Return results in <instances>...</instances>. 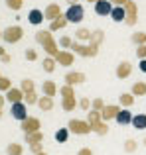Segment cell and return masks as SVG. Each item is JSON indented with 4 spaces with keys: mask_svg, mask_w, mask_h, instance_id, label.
<instances>
[{
    "mask_svg": "<svg viewBox=\"0 0 146 155\" xmlns=\"http://www.w3.org/2000/svg\"><path fill=\"white\" fill-rule=\"evenodd\" d=\"M10 114H12V118H14V120L24 122L28 118V104L26 102H16V104H12Z\"/></svg>",
    "mask_w": 146,
    "mask_h": 155,
    "instance_id": "52a82bcc",
    "label": "cell"
},
{
    "mask_svg": "<svg viewBox=\"0 0 146 155\" xmlns=\"http://www.w3.org/2000/svg\"><path fill=\"white\" fill-rule=\"evenodd\" d=\"M0 79H2V77H0Z\"/></svg>",
    "mask_w": 146,
    "mask_h": 155,
    "instance_id": "680465c9",
    "label": "cell"
},
{
    "mask_svg": "<svg viewBox=\"0 0 146 155\" xmlns=\"http://www.w3.org/2000/svg\"><path fill=\"white\" fill-rule=\"evenodd\" d=\"M22 35H24V31H22V28H20V26H10V28H6V30L2 31V39L6 43L20 41V39H22Z\"/></svg>",
    "mask_w": 146,
    "mask_h": 155,
    "instance_id": "277c9868",
    "label": "cell"
},
{
    "mask_svg": "<svg viewBox=\"0 0 146 155\" xmlns=\"http://www.w3.org/2000/svg\"><path fill=\"white\" fill-rule=\"evenodd\" d=\"M55 92H57V87H55V83H51V81H46V83H43V94H46V96H54Z\"/></svg>",
    "mask_w": 146,
    "mask_h": 155,
    "instance_id": "484cf974",
    "label": "cell"
},
{
    "mask_svg": "<svg viewBox=\"0 0 146 155\" xmlns=\"http://www.w3.org/2000/svg\"><path fill=\"white\" fill-rule=\"evenodd\" d=\"M119 102H120V106H124V108H130L132 104H134V94H120L119 96Z\"/></svg>",
    "mask_w": 146,
    "mask_h": 155,
    "instance_id": "d4e9b609",
    "label": "cell"
},
{
    "mask_svg": "<svg viewBox=\"0 0 146 155\" xmlns=\"http://www.w3.org/2000/svg\"><path fill=\"white\" fill-rule=\"evenodd\" d=\"M57 63H61L63 67H69V65H73V61H75V57H73L71 51H59L57 57H54Z\"/></svg>",
    "mask_w": 146,
    "mask_h": 155,
    "instance_id": "7c38bea8",
    "label": "cell"
},
{
    "mask_svg": "<svg viewBox=\"0 0 146 155\" xmlns=\"http://www.w3.org/2000/svg\"><path fill=\"white\" fill-rule=\"evenodd\" d=\"M4 100H6V96H2V94H0V108H2V104H4Z\"/></svg>",
    "mask_w": 146,
    "mask_h": 155,
    "instance_id": "681fc988",
    "label": "cell"
},
{
    "mask_svg": "<svg viewBox=\"0 0 146 155\" xmlns=\"http://www.w3.org/2000/svg\"><path fill=\"white\" fill-rule=\"evenodd\" d=\"M91 108H93V110H99V112H101V110L105 108V102H103L101 98H95V100H93V104H91Z\"/></svg>",
    "mask_w": 146,
    "mask_h": 155,
    "instance_id": "f35d334b",
    "label": "cell"
},
{
    "mask_svg": "<svg viewBox=\"0 0 146 155\" xmlns=\"http://www.w3.org/2000/svg\"><path fill=\"white\" fill-rule=\"evenodd\" d=\"M136 57H138V59H146V45L136 47Z\"/></svg>",
    "mask_w": 146,
    "mask_h": 155,
    "instance_id": "60d3db41",
    "label": "cell"
},
{
    "mask_svg": "<svg viewBox=\"0 0 146 155\" xmlns=\"http://www.w3.org/2000/svg\"><path fill=\"white\" fill-rule=\"evenodd\" d=\"M67 2H69V4H75V0H67Z\"/></svg>",
    "mask_w": 146,
    "mask_h": 155,
    "instance_id": "f5cc1de1",
    "label": "cell"
},
{
    "mask_svg": "<svg viewBox=\"0 0 146 155\" xmlns=\"http://www.w3.org/2000/svg\"><path fill=\"white\" fill-rule=\"evenodd\" d=\"M24 55H26V59H28V61H36L38 53H36L34 49H26V53H24Z\"/></svg>",
    "mask_w": 146,
    "mask_h": 155,
    "instance_id": "ee69618b",
    "label": "cell"
},
{
    "mask_svg": "<svg viewBox=\"0 0 146 155\" xmlns=\"http://www.w3.org/2000/svg\"><path fill=\"white\" fill-rule=\"evenodd\" d=\"M124 10H127V20H124V24H127V26H134L136 24V4L132 2V0H128V2L124 4Z\"/></svg>",
    "mask_w": 146,
    "mask_h": 155,
    "instance_id": "30bf717a",
    "label": "cell"
},
{
    "mask_svg": "<svg viewBox=\"0 0 146 155\" xmlns=\"http://www.w3.org/2000/svg\"><path fill=\"white\" fill-rule=\"evenodd\" d=\"M71 51L77 53V55H81V57H95L97 53H99V47H95V45H81V43L73 41L71 43Z\"/></svg>",
    "mask_w": 146,
    "mask_h": 155,
    "instance_id": "5b68a950",
    "label": "cell"
},
{
    "mask_svg": "<svg viewBox=\"0 0 146 155\" xmlns=\"http://www.w3.org/2000/svg\"><path fill=\"white\" fill-rule=\"evenodd\" d=\"M24 4V0H6V6L10 8V10H20Z\"/></svg>",
    "mask_w": 146,
    "mask_h": 155,
    "instance_id": "836d02e7",
    "label": "cell"
},
{
    "mask_svg": "<svg viewBox=\"0 0 146 155\" xmlns=\"http://www.w3.org/2000/svg\"><path fill=\"white\" fill-rule=\"evenodd\" d=\"M83 6L81 4H71L69 8H67V12H65V18H67V22H71V24H79L81 20H83Z\"/></svg>",
    "mask_w": 146,
    "mask_h": 155,
    "instance_id": "8992f818",
    "label": "cell"
},
{
    "mask_svg": "<svg viewBox=\"0 0 146 155\" xmlns=\"http://www.w3.org/2000/svg\"><path fill=\"white\" fill-rule=\"evenodd\" d=\"M6 153H8V155H22V153H24V147H22L20 143H10V145L6 147Z\"/></svg>",
    "mask_w": 146,
    "mask_h": 155,
    "instance_id": "f546056e",
    "label": "cell"
},
{
    "mask_svg": "<svg viewBox=\"0 0 146 155\" xmlns=\"http://www.w3.org/2000/svg\"><path fill=\"white\" fill-rule=\"evenodd\" d=\"M10 88H12V83H10V79H0V91L8 92Z\"/></svg>",
    "mask_w": 146,
    "mask_h": 155,
    "instance_id": "74e56055",
    "label": "cell"
},
{
    "mask_svg": "<svg viewBox=\"0 0 146 155\" xmlns=\"http://www.w3.org/2000/svg\"><path fill=\"white\" fill-rule=\"evenodd\" d=\"M36 155H47L46 151H40V153H36Z\"/></svg>",
    "mask_w": 146,
    "mask_h": 155,
    "instance_id": "816d5d0a",
    "label": "cell"
},
{
    "mask_svg": "<svg viewBox=\"0 0 146 155\" xmlns=\"http://www.w3.org/2000/svg\"><path fill=\"white\" fill-rule=\"evenodd\" d=\"M61 96H63V110L65 112H69V110H73L77 106V98H75V94H73V88L69 87V84H63L61 87Z\"/></svg>",
    "mask_w": 146,
    "mask_h": 155,
    "instance_id": "7a4b0ae2",
    "label": "cell"
},
{
    "mask_svg": "<svg viewBox=\"0 0 146 155\" xmlns=\"http://www.w3.org/2000/svg\"><path fill=\"white\" fill-rule=\"evenodd\" d=\"M0 59H2V63H10V55H8V53H6V55H2Z\"/></svg>",
    "mask_w": 146,
    "mask_h": 155,
    "instance_id": "c3c4849f",
    "label": "cell"
},
{
    "mask_svg": "<svg viewBox=\"0 0 146 155\" xmlns=\"http://www.w3.org/2000/svg\"><path fill=\"white\" fill-rule=\"evenodd\" d=\"M113 4H115V6H124V4L128 2V0H111Z\"/></svg>",
    "mask_w": 146,
    "mask_h": 155,
    "instance_id": "bcb514c9",
    "label": "cell"
},
{
    "mask_svg": "<svg viewBox=\"0 0 146 155\" xmlns=\"http://www.w3.org/2000/svg\"><path fill=\"white\" fill-rule=\"evenodd\" d=\"M30 151L34 153V155L40 153V151H43V149H42V141H38V143H32V145H30Z\"/></svg>",
    "mask_w": 146,
    "mask_h": 155,
    "instance_id": "7bdbcfd3",
    "label": "cell"
},
{
    "mask_svg": "<svg viewBox=\"0 0 146 155\" xmlns=\"http://www.w3.org/2000/svg\"><path fill=\"white\" fill-rule=\"evenodd\" d=\"M55 63H57V61H55L54 57H46V59H43V71L46 73H54Z\"/></svg>",
    "mask_w": 146,
    "mask_h": 155,
    "instance_id": "1f68e13d",
    "label": "cell"
},
{
    "mask_svg": "<svg viewBox=\"0 0 146 155\" xmlns=\"http://www.w3.org/2000/svg\"><path fill=\"white\" fill-rule=\"evenodd\" d=\"M77 39H91V31L85 30V28L77 30Z\"/></svg>",
    "mask_w": 146,
    "mask_h": 155,
    "instance_id": "8d00e7d4",
    "label": "cell"
},
{
    "mask_svg": "<svg viewBox=\"0 0 146 155\" xmlns=\"http://www.w3.org/2000/svg\"><path fill=\"white\" fill-rule=\"evenodd\" d=\"M69 128H61V130H57V132H55V141H57V143H65L67 141V137H69Z\"/></svg>",
    "mask_w": 146,
    "mask_h": 155,
    "instance_id": "cb8c5ba5",
    "label": "cell"
},
{
    "mask_svg": "<svg viewBox=\"0 0 146 155\" xmlns=\"http://www.w3.org/2000/svg\"><path fill=\"white\" fill-rule=\"evenodd\" d=\"M103 38H105V34H103V31H101V30L93 31V34H91V45L99 47V45H101V41H103Z\"/></svg>",
    "mask_w": 146,
    "mask_h": 155,
    "instance_id": "f1b7e54d",
    "label": "cell"
},
{
    "mask_svg": "<svg viewBox=\"0 0 146 155\" xmlns=\"http://www.w3.org/2000/svg\"><path fill=\"white\" fill-rule=\"evenodd\" d=\"M91 128H93V132H97L99 136H107V132H109L107 122H103V120H99V122H95V124H91Z\"/></svg>",
    "mask_w": 146,
    "mask_h": 155,
    "instance_id": "603a6c76",
    "label": "cell"
},
{
    "mask_svg": "<svg viewBox=\"0 0 146 155\" xmlns=\"http://www.w3.org/2000/svg\"><path fill=\"white\" fill-rule=\"evenodd\" d=\"M79 108H81V110H87V112H89V108H91V100H89V98H81V100H79Z\"/></svg>",
    "mask_w": 146,
    "mask_h": 155,
    "instance_id": "ab89813d",
    "label": "cell"
},
{
    "mask_svg": "<svg viewBox=\"0 0 146 155\" xmlns=\"http://www.w3.org/2000/svg\"><path fill=\"white\" fill-rule=\"evenodd\" d=\"M67 18H65V14L63 16H59V18H55L54 22H51V26H50V31H55V30H61V28H65L67 26Z\"/></svg>",
    "mask_w": 146,
    "mask_h": 155,
    "instance_id": "7402d4cb",
    "label": "cell"
},
{
    "mask_svg": "<svg viewBox=\"0 0 146 155\" xmlns=\"http://www.w3.org/2000/svg\"><path fill=\"white\" fill-rule=\"evenodd\" d=\"M46 20V16H43V12L42 10H30V14H28V22L32 24V26H40V24Z\"/></svg>",
    "mask_w": 146,
    "mask_h": 155,
    "instance_id": "2e32d148",
    "label": "cell"
},
{
    "mask_svg": "<svg viewBox=\"0 0 146 155\" xmlns=\"http://www.w3.org/2000/svg\"><path fill=\"white\" fill-rule=\"evenodd\" d=\"M38 96H36V92H28V94H24V102L26 104H38Z\"/></svg>",
    "mask_w": 146,
    "mask_h": 155,
    "instance_id": "e575fe53",
    "label": "cell"
},
{
    "mask_svg": "<svg viewBox=\"0 0 146 155\" xmlns=\"http://www.w3.org/2000/svg\"><path fill=\"white\" fill-rule=\"evenodd\" d=\"M130 73H132V65L128 63V61L119 63V67H116V79H127Z\"/></svg>",
    "mask_w": 146,
    "mask_h": 155,
    "instance_id": "5bb4252c",
    "label": "cell"
},
{
    "mask_svg": "<svg viewBox=\"0 0 146 155\" xmlns=\"http://www.w3.org/2000/svg\"><path fill=\"white\" fill-rule=\"evenodd\" d=\"M2 55H6V51H4V47H0V57Z\"/></svg>",
    "mask_w": 146,
    "mask_h": 155,
    "instance_id": "f907efd6",
    "label": "cell"
},
{
    "mask_svg": "<svg viewBox=\"0 0 146 155\" xmlns=\"http://www.w3.org/2000/svg\"><path fill=\"white\" fill-rule=\"evenodd\" d=\"M42 140H43V134H42V132L26 134V141H28V145H32V143H38V141H42Z\"/></svg>",
    "mask_w": 146,
    "mask_h": 155,
    "instance_id": "4316f807",
    "label": "cell"
},
{
    "mask_svg": "<svg viewBox=\"0 0 146 155\" xmlns=\"http://www.w3.org/2000/svg\"><path fill=\"white\" fill-rule=\"evenodd\" d=\"M83 81H85L83 73L73 71V73H67V75H65V84H69V87H73V84H81Z\"/></svg>",
    "mask_w": 146,
    "mask_h": 155,
    "instance_id": "9a60e30c",
    "label": "cell"
},
{
    "mask_svg": "<svg viewBox=\"0 0 146 155\" xmlns=\"http://www.w3.org/2000/svg\"><path fill=\"white\" fill-rule=\"evenodd\" d=\"M124 151L127 153H134L136 151V141L134 140H127L124 141Z\"/></svg>",
    "mask_w": 146,
    "mask_h": 155,
    "instance_id": "d590c367",
    "label": "cell"
},
{
    "mask_svg": "<svg viewBox=\"0 0 146 155\" xmlns=\"http://www.w3.org/2000/svg\"><path fill=\"white\" fill-rule=\"evenodd\" d=\"M111 18H113V22H124V20H127V10H124V6H115L113 8Z\"/></svg>",
    "mask_w": 146,
    "mask_h": 155,
    "instance_id": "d6986e66",
    "label": "cell"
},
{
    "mask_svg": "<svg viewBox=\"0 0 146 155\" xmlns=\"http://www.w3.org/2000/svg\"><path fill=\"white\" fill-rule=\"evenodd\" d=\"M140 71L146 73V59H140Z\"/></svg>",
    "mask_w": 146,
    "mask_h": 155,
    "instance_id": "7dc6e473",
    "label": "cell"
},
{
    "mask_svg": "<svg viewBox=\"0 0 146 155\" xmlns=\"http://www.w3.org/2000/svg\"><path fill=\"white\" fill-rule=\"evenodd\" d=\"M144 145H146V137H144Z\"/></svg>",
    "mask_w": 146,
    "mask_h": 155,
    "instance_id": "9f6ffc18",
    "label": "cell"
},
{
    "mask_svg": "<svg viewBox=\"0 0 146 155\" xmlns=\"http://www.w3.org/2000/svg\"><path fill=\"white\" fill-rule=\"evenodd\" d=\"M113 8H115V4L111 0H97L95 2V14L97 16H111Z\"/></svg>",
    "mask_w": 146,
    "mask_h": 155,
    "instance_id": "ba28073f",
    "label": "cell"
},
{
    "mask_svg": "<svg viewBox=\"0 0 146 155\" xmlns=\"http://www.w3.org/2000/svg\"><path fill=\"white\" fill-rule=\"evenodd\" d=\"M0 116H2V108H0Z\"/></svg>",
    "mask_w": 146,
    "mask_h": 155,
    "instance_id": "db71d44e",
    "label": "cell"
},
{
    "mask_svg": "<svg viewBox=\"0 0 146 155\" xmlns=\"http://www.w3.org/2000/svg\"><path fill=\"white\" fill-rule=\"evenodd\" d=\"M130 39H132V43H136V45H144L146 43V34L144 31H134Z\"/></svg>",
    "mask_w": 146,
    "mask_h": 155,
    "instance_id": "4dcf8cb0",
    "label": "cell"
},
{
    "mask_svg": "<svg viewBox=\"0 0 146 155\" xmlns=\"http://www.w3.org/2000/svg\"><path fill=\"white\" fill-rule=\"evenodd\" d=\"M89 2H93V0H89ZM95 2H97V0H95Z\"/></svg>",
    "mask_w": 146,
    "mask_h": 155,
    "instance_id": "6f0895ef",
    "label": "cell"
},
{
    "mask_svg": "<svg viewBox=\"0 0 146 155\" xmlns=\"http://www.w3.org/2000/svg\"><path fill=\"white\" fill-rule=\"evenodd\" d=\"M20 128L24 130V134H34V132H40V120L38 118H30L28 116L26 120L22 122V126Z\"/></svg>",
    "mask_w": 146,
    "mask_h": 155,
    "instance_id": "9c48e42d",
    "label": "cell"
},
{
    "mask_svg": "<svg viewBox=\"0 0 146 155\" xmlns=\"http://www.w3.org/2000/svg\"><path fill=\"white\" fill-rule=\"evenodd\" d=\"M132 114H130V110H119V114H116V118L115 120L119 122L120 126H128V124H132Z\"/></svg>",
    "mask_w": 146,
    "mask_h": 155,
    "instance_id": "ac0fdd59",
    "label": "cell"
},
{
    "mask_svg": "<svg viewBox=\"0 0 146 155\" xmlns=\"http://www.w3.org/2000/svg\"><path fill=\"white\" fill-rule=\"evenodd\" d=\"M132 94L134 96H144L146 94V83H134L132 84Z\"/></svg>",
    "mask_w": 146,
    "mask_h": 155,
    "instance_id": "83f0119b",
    "label": "cell"
},
{
    "mask_svg": "<svg viewBox=\"0 0 146 155\" xmlns=\"http://www.w3.org/2000/svg\"><path fill=\"white\" fill-rule=\"evenodd\" d=\"M0 39H2V31H0Z\"/></svg>",
    "mask_w": 146,
    "mask_h": 155,
    "instance_id": "11a10c76",
    "label": "cell"
},
{
    "mask_svg": "<svg viewBox=\"0 0 146 155\" xmlns=\"http://www.w3.org/2000/svg\"><path fill=\"white\" fill-rule=\"evenodd\" d=\"M71 38H67V35H63V38L61 39H59V45H61V47H69V49H71Z\"/></svg>",
    "mask_w": 146,
    "mask_h": 155,
    "instance_id": "b9f144b4",
    "label": "cell"
},
{
    "mask_svg": "<svg viewBox=\"0 0 146 155\" xmlns=\"http://www.w3.org/2000/svg\"><path fill=\"white\" fill-rule=\"evenodd\" d=\"M132 128L134 130H146V114H136L132 118Z\"/></svg>",
    "mask_w": 146,
    "mask_h": 155,
    "instance_id": "44dd1931",
    "label": "cell"
},
{
    "mask_svg": "<svg viewBox=\"0 0 146 155\" xmlns=\"http://www.w3.org/2000/svg\"><path fill=\"white\" fill-rule=\"evenodd\" d=\"M119 106H115V104H111V106H105L103 110H101V118H103V122H109V120H113V118H116V114H119Z\"/></svg>",
    "mask_w": 146,
    "mask_h": 155,
    "instance_id": "8fae6325",
    "label": "cell"
},
{
    "mask_svg": "<svg viewBox=\"0 0 146 155\" xmlns=\"http://www.w3.org/2000/svg\"><path fill=\"white\" fill-rule=\"evenodd\" d=\"M36 39H38V43H42V47L50 53V57H57V43L54 41V38H51V31H38L36 34Z\"/></svg>",
    "mask_w": 146,
    "mask_h": 155,
    "instance_id": "6da1fadb",
    "label": "cell"
},
{
    "mask_svg": "<svg viewBox=\"0 0 146 155\" xmlns=\"http://www.w3.org/2000/svg\"><path fill=\"white\" fill-rule=\"evenodd\" d=\"M67 128H69V132L77 134V136H85V134L93 132L91 124H89V122H85V120H69Z\"/></svg>",
    "mask_w": 146,
    "mask_h": 155,
    "instance_id": "3957f363",
    "label": "cell"
},
{
    "mask_svg": "<svg viewBox=\"0 0 146 155\" xmlns=\"http://www.w3.org/2000/svg\"><path fill=\"white\" fill-rule=\"evenodd\" d=\"M38 106H40V110H43V112H50V110L54 108V96H46L43 94L42 98L38 100Z\"/></svg>",
    "mask_w": 146,
    "mask_h": 155,
    "instance_id": "ffe728a7",
    "label": "cell"
},
{
    "mask_svg": "<svg viewBox=\"0 0 146 155\" xmlns=\"http://www.w3.org/2000/svg\"><path fill=\"white\" fill-rule=\"evenodd\" d=\"M20 88H22L24 94H28V92H34V81H32V79H24V81H22V87H20Z\"/></svg>",
    "mask_w": 146,
    "mask_h": 155,
    "instance_id": "d6a6232c",
    "label": "cell"
},
{
    "mask_svg": "<svg viewBox=\"0 0 146 155\" xmlns=\"http://www.w3.org/2000/svg\"><path fill=\"white\" fill-rule=\"evenodd\" d=\"M6 100H8L10 104L22 102V100H24V92H22V88H10V91L6 92Z\"/></svg>",
    "mask_w": 146,
    "mask_h": 155,
    "instance_id": "4fadbf2b",
    "label": "cell"
},
{
    "mask_svg": "<svg viewBox=\"0 0 146 155\" xmlns=\"http://www.w3.org/2000/svg\"><path fill=\"white\" fill-rule=\"evenodd\" d=\"M43 16H46V20H51V22H54L55 18L61 16V8H59L57 4H50V6L46 8V12H43Z\"/></svg>",
    "mask_w": 146,
    "mask_h": 155,
    "instance_id": "e0dca14e",
    "label": "cell"
},
{
    "mask_svg": "<svg viewBox=\"0 0 146 155\" xmlns=\"http://www.w3.org/2000/svg\"><path fill=\"white\" fill-rule=\"evenodd\" d=\"M77 155H93V151L89 147H83V149H79V153H77Z\"/></svg>",
    "mask_w": 146,
    "mask_h": 155,
    "instance_id": "f6af8a7d",
    "label": "cell"
}]
</instances>
